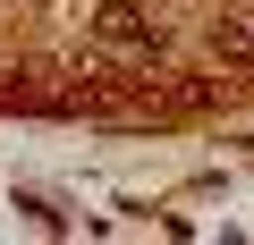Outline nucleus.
<instances>
[{
    "mask_svg": "<svg viewBox=\"0 0 254 245\" xmlns=\"http://www.w3.org/2000/svg\"><path fill=\"white\" fill-rule=\"evenodd\" d=\"M212 51H220L229 68L254 76V9H246V17H220V26H212Z\"/></svg>",
    "mask_w": 254,
    "mask_h": 245,
    "instance_id": "f03ea898",
    "label": "nucleus"
},
{
    "mask_svg": "<svg viewBox=\"0 0 254 245\" xmlns=\"http://www.w3.org/2000/svg\"><path fill=\"white\" fill-rule=\"evenodd\" d=\"M93 51H102V59H136V68H153V59L170 51L161 0H102V9H93Z\"/></svg>",
    "mask_w": 254,
    "mask_h": 245,
    "instance_id": "f257e3e1",
    "label": "nucleus"
}]
</instances>
